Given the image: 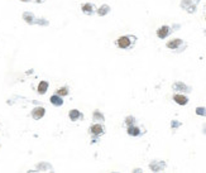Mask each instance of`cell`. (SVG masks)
<instances>
[{"label":"cell","mask_w":206,"mask_h":173,"mask_svg":"<svg viewBox=\"0 0 206 173\" xmlns=\"http://www.w3.org/2000/svg\"><path fill=\"white\" fill-rule=\"evenodd\" d=\"M134 41H135V37H129V35L120 37L117 41V46L121 48V50H128V48H130L134 44Z\"/></svg>","instance_id":"6da1fadb"},{"label":"cell","mask_w":206,"mask_h":173,"mask_svg":"<svg viewBox=\"0 0 206 173\" xmlns=\"http://www.w3.org/2000/svg\"><path fill=\"white\" fill-rule=\"evenodd\" d=\"M170 33H171V28L170 27H167V25H163L157 30V35L159 37V38H166Z\"/></svg>","instance_id":"7a4b0ae2"},{"label":"cell","mask_w":206,"mask_h":173,"mask_svg":"<svg viewBox=\"0 0 206 173\" xmlns=\"http://www.w3.org/2000/svg\"><path fill=\"white\" fill-rule=\"evenodd\" d=\"M44 112H46V110L43 107H35L33 110V112H32V116H33V119H35V120H38V119H41L44 115Z\"/></svg>","instance_id":"3957f363"},{"label":"cell","mask_w":206,"mask_h":173,"mask_svg":"<svg viewBox=\"0 0 206 173\" xmlns=\"http://www.w3.org/2000/svg\"><path fill=\"white\" fill-rule=\"evenodd\" d=\"M173 100H175L177 104H179V105H186L187 104V97H185V96H182V95H175L173 96Z\"/></svg>","instance_id":"277c9868"},{"label":"cell","mask_w":206,"mask_h":173,"mask_svg":"<svg viewBox=\"0 0 206 173\" xmlns=\"http://www.w3.org/2000/svg\"><path fill=\"white\" fill-rule=\"evenodd\" d=\"M181 44H182V41L181 39H173L172 42H168L167 43V47L171 48V50H176V48H178Z\"/></svg>","instance_id":"5b68a950"},{"label":"cell","mask_w":206,"mask_h":173,"mask_svg":"<svg viewBox=\"0 0 206 173\" xmlns=\"http://www.w3.org/2000/svg\"><path fill=\"white\" fill-rule=\"evenodd\" d=\"M90 132H91L94 135H101L104 133V129L101 125H94L90 128Z\"/></svg>","instance_id":"8992f818"},{"label":"cell","mask_w":206,"mask_h":173,"mask_svg":"<svg viewBox=\"0 0 206 173\" xmlns=\"http://www.w3.org/2000/svg\"><path fill=\"white\" fill-rule=\"evenodd\" d=\"M51 102L53 105H56V106H61L62 104H63V101H62V99L58 96V95H53L51 97Z\"/></svg>","instance_id":"52a82bcc"},{"label":"cell","mask_w":206,"mask_h":173,"mask_svg":"<svg viewBox=\"0 0 206 173\" xmlns=\"http://www.w3.org/2000/svg\"><path fill=\"white\" fill-rule=\"evenodd\" d=\"M47 89H48V82H47V81H42V82L39 84V86H38V92L44 94L47 91Z\"/></svg>","instance_id":"ba28073f"},{"label":"cell","mask_w":206,"mask_h":173,"mask_svg":"<svg viewBox=\"0 0 206 173\" xmlns=\"http://www.w3.org/2000/svg\"><path fill=\"white\" fill-rule=\"evenodd\" d=\"M70 118H71V120L76 121L77 119H81L82 115L80 114V111H77V110H71V111H70Z\"/></svg>","instance_id":"9c48e42d"},{"label":"cell","mask_w":206,"mask_h":173,"mask_svg":"<svg viewBox=\"0 0 206 173\" xmlns=\"http://www.w3.org/2000/svg\"><path fill=\"white\" fill-rule=\"evenodd\" d=\"M128 134L137 137V135H139V134H140V130H139L138 128H135V126H129V129H128Z\"/></svg>","instance_id":"30bf717a"},{"label":"cell","mask_w":206,"mask_h":173,"mask_svg":"<svg viewBox=\"0 0 206 173\" xmlns=\"http://www.w3.org/2000/svg\"><path fill=\"white\" fill-rule=\"evenodd\" d=\"M92 5L91 4H85L82 7V10H83V13H86V14H92L94 13V10H92Z\"/></svg>","instance_id":"8fae6325"},{"label":"cell","mask_w":206,"mask_h":173,"mask_svg":"<svg viewBox=\"0 0 206 173\" xmlns=\"http://www.w3.org/2000/svg\"><path fill=\"white\" fill-rule=\"evenodd\" d=\"M109 10H110V8L108 7V5H103V7L97 10V14L99 15H105V14L109 13Z\"/></svg>","instance_id":"7c38bea8"},{"label":"cell","mask_w":206,"mask_h":173,"mask_svg":"<svg viewBox=\"0 0 206 173\" xmlns=\"http://www.w3.org/2000/svg\"><path fill=\"white\" fill-rule=\"evenodd\" d=\"M196 112H197V115H205L206 116V109L205 107H197Z\"/></svg>","instance_id":"4fadbf2b"},{"label":"cell","mask_w":206,"mask_h":173,"mask_svg":"<svg viewBox=\"0 0 206 173\" xmlns=\"http://www.w3.org/2000/svg\"><path fill=\"white\" fill-rule=\"evenodd\" d=\"M23 17H24L25 20L28 21V23H32V20H33V17H32V15H30L29 13H25V14L23 15Z\"/></svg>","instance_id":"5bb4252c"},{"label":"cell","mask_w":206,"mask_h":173,"mask_svg":"<svg viewBox=\"0 0 206 173\" xmlns=\"http://www.w3.org/2000/svg\"><path fill=\"white\" fill-rule=\"evenodd\" d=\"M94 119H100V120L103 121V120H104V116L100 114L99 111H95V112H94Z\"/></svg>","instance_id":"9a60e30c"},{"label":"cell","mask_w":206,"mask_h":173,"mask_svg":"<svg viewBox=\"0 0 206 173\" xmlns=\"http://www.w3.org/2000/svg\"><path fill=\"white\" fill-rule=\"evenodd\" d=\"M67 94H68V90L66 87H63V89L57 91V95H67Z\"/></svg>","instance_id":"2e32d148"},{"label":"cell","mask_w":206,"mask_h":173,"mask_svg":"<svg viewBox=\"0 0 206 173\" xmlns=\"http://www.w3.org/2000/svg\"><path fill=\"white\" fill-rule=\"evenodd\" d=\"M134 123V118H128V119H126V124H129V125H130V124H133Z\"/></svg>","instance_id":"e0dca14e"},{"label":"cell","mask_w":206,"mask_h":173,"mask_svg":"<svg viewBox=\"0 0 206 173\" xmlns=\"http://www.w3.org/2000/svg\"><path fill=\"white\" fill-rule=\"evenodd\" d=\"M37 1H38V3H41V1H43V0H37Z\"/></svg>","instance_id":"ac0fdd59"},{"label":"cell","mask_w":206,"mask_h":173,"mask_svg":"<svg viewBox=\"0 0 206 173\" xmlns=\"http://www.w3.org/2000/svg\"><path fill=\"white\" fill-rule=\"evenodd\" d=\"M22 1H29V0H22Z\"/></svg>","instance_id":"d6986e66"}]
</instances>
